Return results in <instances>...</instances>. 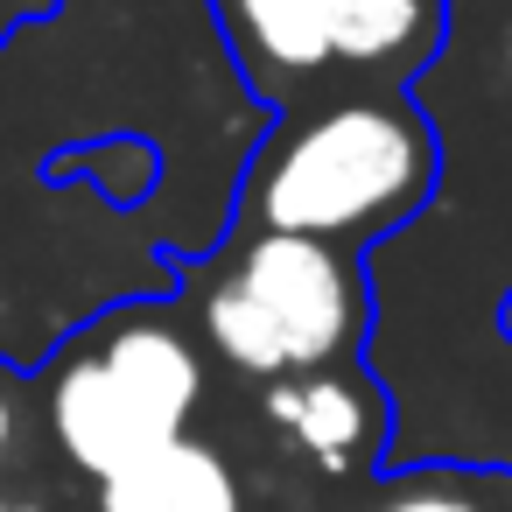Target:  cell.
I'll list each match as a JSON object with an SVG mask.
<instances>
[{"instance_id": "obj_3", "label": "cell", "mask_w": 512, "mask_h": 512, "mask_svg": "<svg viewBox=\"0 0 512 512\" xmlns=\"http://www.w3.org/2000/svg\"><path fill=\"white\" fill-rule=\"evenodd\" d=\"M197 330L246 379L281 386L309 372H344L365 330V281L344 246L253 232L232 253V267L204 281Z\"/></svg>"}, {"instance_id": "obj_5", "label": "cell", "mask_w": 512, "mask_h": 512, "mask_svg": "<svg viewBox=\"0 0 512 512\" xmlns=\"http://www.w3.org/2000/svg\"><path fill=\"white\" fill-rule=\"evenodd\" d=\"M267 421L330 477H351L358 463H372V449L386 435L379 393L351 372H309V379L267 386Z\"/></svg>"}, {"instance_id": "obj_1", "label": "cell", "mask_w": 512, "mask_h": 512, "mask_svg": "<svg viewBox=\"0 0 512 512\" xmlns=\"http://www.w3.org/2000/svg\"><path fill=\"white\" fill-rule=\"evenodd\" d=\"M435 183V141L400 99H337L281 127L246 169L253 232L295 239H372L421 211Z\"/></svg>"}, {"instance_id": "obj_9", "label": "cell", "mask_w": 512, "mask_h": 512, "mask_svg": "<svg viewBox=\"0 0 512 512\" xmlns=\"http://www.w3.org/2000/svg\"><path fill=\"white\" fill-rule=\"evenodd\" d=\"M372 512H512V477L505 470H400L372 491Z\"/></svg>"}, {"instance_id": "obj_12", "label": "cell", "mask_w": 512, "mask_h": 512, "mask_svg": "<svg viewBox=\"0 0 512 512\" xmlns=\"http://www.w3.org/2000/svg\"><path fill=\"white\" fill-rule=\"evenodd\" d=\"M15 8H22V15H43V8H50V0H15Z\"/></svg>"}, {"instance_id": "obj_8", "label": "cell", "mask_w": 512, "mask_h": 512, "mask_svg": "<svg viewBox=\"0 0 512 512\" xmlns=\"http://www.w3.org/2000/svg\"><path fill=\"white\" fill-rule=\"evenodd\" d=\"M428 43V0H330V57L386 64Z\"/></svg>"}, {"instance_id": "obj_10", "label": "cell", "mask_w": 512, "mask_h": 512, "mask_svg": "<svg viewBox=\"0 0 512 512\" xmlns=\"http://www.w3.org/2000/svg\"><path fill=\"white\" fill-rule=\"evenodd\" d=\"M8 449H15V393L0 379V463H8Z\"/></svg>"}, {"instance_id": "obj_4", "label": "cell", "mask_w": 512, "mask_h": 512, "mask_svg": "<svg viewBox=\"0 0 512 512\" xmlns=\"http://www.w3.org/2000/svg\"><path fill=\"white\" fill-rule=\"evenodd\" d=\"M232 64L246 71L253 99H281L330 71V0H211Z\"/></svg>"}, {"instance_id": "obj_11", "label": "cell", "mask_w": 512, "mask_h": 512, "mask_svg": "<svg viewBox=\"0 0 512 512\" xmlns=\"http://www.w3.org/2000/svg\"><path fill=\"white\" fill-rule=\"evenodd\" d=\"M0 512H50V505H36V498H0Z\"/></svg>"}, {"instance_id": "obj_7", "label": "cell", "mask_w": 512, "mask_h": 512, "mask_svg": "<svg viewBox=\"0 0 512 512\" xmlns=\"http://www.w3.org/2000/svg\"><path fill=\"white\" fill-rule=\"evenodd\" d=\"M50 183H78L113 211H141L162 190V148L148 134H106L99 148H78V155L50 162Z\"/></svg>"}, {"instance_id": "obj_6", "label": "cell", "mask_w": 512, "mask_h": 512, "mask_svg": "<svg viewBox=\"0 0 512 512\" xmlns=\"http://www.w3.org/2000/svg\"><path fill=\"white\" fill-rule=\"evenodd\" d=\"M92 512H246V491L211 442L183 435L134 470L92 484Z\"/></svg>"}, {"instance_id": "obj_2", "label": "cell", "mask_w": 512, "mask_h": 512, "mask_svg": "<svg viewBox=\"0 0 512 512\" xmlns=\"http://www.w3.org/2000/svg\"><path fill=\"white\" fill-rule=\"evenodd\" d=\"M43 407L64 463L106 484L190 435L204 407V358L169 309L120 302L92 330H78V344L57 358Z\"/></svg>"}]
</instances>
